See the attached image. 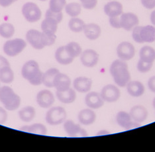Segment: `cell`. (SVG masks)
I'll return each instance as SVG.
<instances>
[{"instance_id":"83f0119b","label":"cell","mask_w":155,"mask_h":152,"mask_svg":"<svg viewBox=\"0 0 155 152\" xmlns=\"http://www.w3.org/2000/svg\"><path fill=\"white\" fill-rule=\"evenodd\" d=\"M18 116L21 121L30 122L33 121L36 116V110L32 106H26L19 111Z\"/></svg>"},{"instance_id":"f907efd6","label":"cell","mask_w":155,"mask_h":152,"mask_svg":"<svg viewBox=\"0 0 155 152\" xmlns=\"http://www.w3.org/2000/svg\"><path fill=\"white\" fill-rule=\"evenodd\" d=\"M39 1H41V2H46L47 0H39Z\"/></svg>"},{"instance_id":"f35d334b","label":"cell","mask_w":155,"mask_h":152,"mask_svg":"<svg viewBox=\"0 0 155 152\" xmlns=\"http://www.w3.org/2000/svg\"><path fill=\"white\" fill-rule=\"evenodd\" d=\"M82 6L86 9H93L97 5V0H80Z\"/></svg>"},{"instance_id":"e575fe53","label":"cell","mask_w":155,"mask_h":152,"mask_svg":"<svg viewBox=\"0 0 155 152\" xmlns=\"http://www.w3.org/2000/svg\"><path fill=\"white\" fill-rule=\"evenodd\" d=\"M65 47L70 55L74 58L78 57L82 52V47H80V45L78 43H77L76 42H69L68 44H67L65 46Z\"/></svg>"},{"instance_id":"816d5d0a","label":"cell","mask_w":155,"mask_h":152,"mask_svg":"<svg viewBox=\"0 0 155 152\" xmlns=\"http://www.w3.org/2000/svg\"><path fill=\"white\" fill-rule=\"evenodd\" d=\"M0 83H1V82H0ZM0 87H1V86H0Z\"/></svg>"},{"instance_id":"8992f818","label":"cell","mask_w":155,"mask_h":152,"mask_svg":"<svg viewBox=\"0 0 155 152\" xmlns=\"http://www.w3.org/2000/svg\"><path fill=\"white\" fill-rule=\"evenodd\" d=\"M67 113L65 109L62 107H53L49 108L46 112L45 120L48 125L57 126L66 121Z\"/></svg>"},{"instance_id":"5b68a950","label":"cell","mask_w":155,"mask_h":152,"mask_svg":"<svg viewBox=\"0 0 155 152\" xmlns=\"http://www.w3.org/2000/svg\"><path fill=\"white\" fill-rule=\"evenodd\" d=\"M27 47V42L22 38H17L7 40L3 46V51L9 57H15Z\"/></svg>"},{"instance_id":"52a82bcc","label":"cell","mask_w":155,"mask_h":152,"mask_svg":"<svg viewBox=\"0 0 155 152\" xmlns=\"http://www.w3.org/2000/svg\"><path fill=\"white\" fill-rule=\"evenodd\" d=\"M21 12L24 18L29 23L37 22L42 17V12L39 7L33 2L25 3L22 7Z\"/></svg>"},{"instance_id":"7dc6e473","label":"cell","mask_w":155,"mask_h":152,"mask_svg":"<svg viewBox=\"0 0 155 152\" xmlns=\"http://www.w3.org/2000/svg\"><path fill=\"white\" fill-rule=\"evenodd\" d=\"M110 134V133L107 132V130H102L97 133V136H105V135H107V134Z\"/></svg>"},{"instance_id":"b9f144b4","label":"cell","mask_w":155,"mask_h":152,"mask_svg":"<svg viewBox=\"0 0 155 152\" xmlns=\"http://www.w3.org/2000/svg\"><path fill=\"white\" fill-rule=\"evenodd\" d=\"M110 24L111 27L115 28V29H121L120 17H119V16L110 17Z\"/></svg>"},{"instance_id":"9a60e30c","label":"cell","mask_w":155,"mask_h":152,"mask_svg":"<svg viewBox=\"0 0 155 152\" xmlns=\"http://www.w3.org/2000/svg\"><path fill=\"white\" fill-rule=\"evenodd\" d=\"M85 103L90 108L97 109L104 105V101L100 93L91 91L86 95Z\"/></svg>"},{"instance_id":"681fc988","label":"cell","mask_w":155,"mask_h":152,"mask_svg":"<svg viewBox=\"0 0 155 152\" xmlns=\"http://www.w3.org/2000/svg\"><path fill=\"white\" fill-rule=\"evenodd\" d=\"M153 107H154V109H155V97H154V99H153Z\"/></svg>"},{"instance_id":"3957f363","label":"cell","mask_w":155,"mask_h":152,"mask_svg":"<svg viewBox=\"0 0 155 152\" xmlns=\"http://www.w3.org/2000/svg\"><path fill=\"white\" fill-rule=\"evenodd\" d=\"M43 73L38 63L34 60L27 61L22 66V77L32 86H38L42 84Z\"/></svg>"},{"instance_id":"ffe728a7","label":"cell","mask_w":155,"mask_h":152,"mask_svg":"<svg viewBox=\"0 0 155 152\" xmlns=\"http://www.w3.org/2000/svg\"><path fill=\"white\" fill-rule=\"evenodd\" d=\"M54 57L56 62L62 65H68L74 60L66 50L65 46H62L56 49Z\"/></svg>"},{"instance_id":"c3c4849f","label":"cell","mask_w":155,"mask_h":152,"mask_svg":"<svg viewBox=\"0 0 155 152\" xmlns=\"http://www.w3.org/2000/svg\"><path fill=\"white\" fill-rule=\"evenodd\" d=\"M150 21L152 24L155 26V10H154L150 14Z\"/></svg>"},{"instance_id":"ac0fdd59","label":"cell","mask_w":155,"mask_h":152,"mask_svg":"<svg viewBox=\"0 0 155 152\" xmlns=\"http://www.w3.org/2000/svg\"><path fill=\"white\" fill-rule=\"evenodd\" d=\"M78 119L80 124L85 126L92 125L96 120V115L91 108H85L81 110L78 115Z\"/></svg>"},{"instance_id":"8d00e7d4","label":"cell","mask_w":155,"mask_h":152,"mask_svg":"<svg viewBox=\"0 0 155 152\" xmlns=\"http://www.w3.org/2000/svg\"><path fill=\"white\" fill-rule=\"evenodd\" d=\"M153 63H149L144 62L141 60H139L137 63V70L141 73H146L149 71L152 68Z\"/></svg>"},{"instance_id":"d4e9b609","label":"cell","mask_w":155,"mask_h":152,"mask_svg":"<svg viewBox=\"0 0 155 152\" xmlns=\"http://www.w3.org/2000/svg\"><path fill=\"white\" fill-rule=\"evenodd\" d=\"M20 130L28 133L46 136L47 134V128L43 124L35 123L31 125H27L21 127Z\"/></svg>"},{"instance_id":"44dd1931","label":"cell","mask_w":155,"mask_h":152,"mask_svg":"<svg viewBox=\"0 0 155 152\" xmlns=\"http://www.w3.org/2000/svg\"><path fill=\"white\" fill-rule=\"evenodd\" d=\"M104 12L105 15L110 17H118L123 13V5L117 1L110 2L105 5Z\"/></svg>"},{"instance_id":"1f68e13d","label":"cell","mask_w":155,"mask_h":152,"mask_svg":"<svg viewBox=\"0 0 155 152\" xmlns=\"http://www.w3.org/2000/svg\"><path fill=\"white\" fill-rule=\"evenodd\" d=\"M15 33V29L13 24L9 23H3L0 24V36L9 39L11 38Z\"/></svg>"},{"instance_id":"7c38bea8","label":"cell","mask_w":155,"mask_h":152,"mask_svg":"<svg viewBox=\"0 0 155 152\" xmlns=\"http://www.w3.org/2000/svg\"><path fill=\"white\" fill-rule=\"evenodd\" d=\"M80 61L85 67L93 68L99 61V54L92 49H87L81 54Z\"/></svg>"},{"instance_id":"7a4b0ae2","label":"cell","mask_w":155,"mask_h":152,"mask_svg":"<svg viewBox=\"0 0 155 152\" xmlns=\"http://www.w3.org/2000/svg\"><path fill=\"white\" fill-rule=\"evenodd\" d=\"M110 71L115 83L119 87H125L131 81L127 63L121 59L116 60L111 63Z\"/></svg>"},{"instance_id":"d6986e66","label":"cell","mask_w":155,"mask_h":152,"mask_svg":"<svg viewBox=\"0 0 155 152\" xmlns=\"http://www.w3.org/2000/svg\"><path fill=\"white\" fill-rule=\"evenodd\" d=\"M133 121L142 123L146 121L148 116L147 108L142 105H136L131 109L129 112Z\"/></svg>"},{"instance_id":"ee69618b","label":"cell","mask_w":155,"mask_h":152,"mask_svg":"<svg viewBox=\"0 0 155 152\" xmlns=\"http://www.w3.org/2000/svg\"><path fill=\"white\" fill-rule=\"evenodd\" d=\"M17 1L18 0H0V6L2 8H8Z\"/></svg>"},{"instance_id":"d590c367","label":"cell","mask_w":155,"mask_h":152,"mask_svg":"<svg viewBox=\"0 0 155 152\" xmlns=\"http://www.w3.org/2000/svg\"><path fill=\"white\" fill-rule=\"evenodd\" d=\"M66 5V0H50L49 9L55 13H60L65 8Z\"/></svg>"},{"instance_id":"8fae6325","label":"cell","mask_w":155,"mask_h":152,"mask_svg":"<svg viewBox=\"0 0 155 152\" xmlns=\"http://www.w3.org/2000/svg\"><path fill=\"white\" fill-rule=\"evenodd\" d=\"M101 96L104 101L113 102L117 101L120 97V91L114 85H107L102 88Z\"/></svg>"},{"instance_id":"f546056e","label":"cell","mask_w":155,"mask_h":152,"mask_svg":"<svg viewBox=\"0 0 155 152\" xmlns=\"http://www.w3.org/2000/svg\"><path fill=\"white\" fill-rule=\"evenodd\" d=\"M15 79V74L10 66L0 70V82L5 84L12 83Z\"/></svg>"},{"instance_id":"d6a6232c","label":"cell","mask_w":155,"mask_h":152,"mask_svg":"<svg viewBox=\"0 0 155 152\" xmlns=\"http://www.w3.org/2000/svg\"><path fill=\"white\" fill-rule=\"evenodd\" d=\"M85 24L83 20L78 17H72L68 22V27L70 30L74 33H80L84 30Z\"/></svg>"},{"instance_id":"74e56055","label":"cell","mask_w":155,"mask_h":152,"mask_svg":"<svg viewBox=\"0 0 155 152\" xmlns=\"http://www.w3.org/2000/svg\"><path fill=\"white\" fill-rule=\"evenodd\" d=\"M45 17H51V18L54 19V20L57 21L58 23H60L63 19V14L62 12H60V13L53 12L48 9L47 10V11H46Z\"/></svg>"},{"instance_id":"7402d4cb","label":"cell","mask_w":155,"mask_h":152,"mask_svg":"<svg viewBox=\"0 0 155 152\" xmlns=\"http://www.w3.org/2000/svg\"><path fill=\"white\" fill-rule=\"evenodd\" d=\"M83 31L86 38L90 40H95L97 39L100 37L101 33L100 27L95 23L85 24Z\"/></svg>"},{"instance_id":"30bf717a","label":"cell","mask_w":155,"mask_h":152,"mask_svg":"<svg viewBox=\"0 0 155 152\" xmlns=\"http://www.w3.org/2000/svg\"><path fill=\"white\" fill-rule=\"evenodd\" d=\"M116 121L119 126L127 130L140 126V123L133 121L129 113L125 111H120L117 113Z\"/></svg>"},{"instance_id":"484cf974","label":"cell","mask_w":155,"mask_h":152,"mask_svg":"<svg viewBox=\"0 0 155 152\" xmlns=\"http://www.w3.org/2000/svg\"><path fill=\"white\" fill-rule=\"evenodd\" d=\"M127 90L130 95L138 97L144 93V87L142 83L138 81H130L126 86Z\"/></svg>"},{"instance_id":"bcb514c9","label":"cell","mask_w":155,"mask_h":152,"mask_svg":"<svg viewBox=\"0 0 155 152\" xmlns=\"http://www.w3.org/2000/svg\"><path fill=\"white\" fill-rule=\"evenodd\" d=\"M8 66H10L8 60L4 56L0 55V70Z\"/></svg>"},{"instance_id":"f6af8a7d","label":"cell","mask_w":155,"mask_h":152,"mask_svg":"<svg viewBox=\"0 0 155 152\" xmlns=\"http://www.w3.org/2000/svg\"><path fill=\"white\" fill-rule=\"evenodd\" d=\"M148 87L151 91L155 93V76L151 77L148 81Z\"/></svg>"},{"instance_id":"4fadbf2b","label":"cell","mask_w":155,"mask_h":152,"mask_svg":"<svg viewBox=\"0 0 155 152\" xmlns=\"http://www.w3.org/2000/svg\"><path fill=\"white\" fill-rule=\"evenodd\" d=\"M64 129L68 136H87V133L79 125L76 124L71 120H68L64 122Z\"/></svg>"},{"instance_id":"6da1fadb","label":"cell","mask_w":155,"mask_h":152,"mask_svg":"<svg viewBox=\"0 0 155 152\" xmlns=\"http://www.w3.org/2000/svg\"><path fill=\"white\" fill-rule=\"evenodd\" d=\"M25 37L28 43L36 50H42L46 47L52 46L56 39V34H47L36 29L28 31Z\"/></svg>"},{"instance_id":"ba28073f","label":"cell","mask_w":155,"mask_h":152,"mask_svg":"<svg viewBox=\"0 0 155 152\" xmlns=\"http://www.w3.org/2000/svg\"><path fill=\"white\" fill-rule=\"evenodd\" d=\"M36 101L40 107L49 108L53 105L55 98L53 93L50 90L43 89L38 92L36 97Z\"/></svg>"},{"instance_id":"2e32d148","label":"cell","mask_w":155,"mask_h":152,"mask_svg":"<svg viewBox=\"0 0 155 152\" xmlns=\"http://www.w3.org/2000/svg\"><path fill=\"white\" fill-rule=\"evenodd\" d=\"M92 86V80L89 77H78L74 80L73 87L76 91L80 93H87Z\"/></svg>"},{"instance_id":"f1b7e54d","label":"cell","mask_w":155,"mask_h":152,"mask_svg":"<svg viewBox=\"0 0 155 152\" xmlns=\"http://www.w3.org/2000/svg\"><path fill=\"white\" fill-rule=\"evenodd\" d=\"M59 72V70L54 68L47 70L43 73L42 84H43L45 87L48 88L54 87V77Z\"/></svg>"},{"instance_id":"7bdbcfd3","label":"cell","mask_w":155,"mask_h":152,"mask_svg":"<svg viewBox=\"0 0 155 152\" xmlns=\"http://www.w3.org/2000/svg\"><path fill=\"white\" fill-rule=\"evenodd\" d=\"M142 5L148 9L155 8V0H141Z\"/></svg>"},{"instance_id":"277c9868","label":"cell","mask_w":155,"mask_h":152,"mask_svg":"<svg viewBox=\"0 0 155 152\" xmlns=\"http://www.w3.org/2000/svg\"><path fill=\"white\" fill-rule=\"evenodd\" d=\"M0 102L7 111H14L19 108L21 99L11 87L4 86L0 87Z\"/></svg>"},{"instance_id":"836d02e7","label":"cell","mask_w":155,"mask_h":152,"mask_svg":"<svg viewBox=\"0 0 155 152\" xmlns=\"http://www.w3.org/2000/svg\"><path fill=\"white\" fill-rule=\"evenodd\" d=\"M65 11L68 15L72 17L78 16L82 11V6L78 3L72 2L66 4L65 6Z\"/></svg>"},{"instance_id":"4316f807","label":"cell","mask_w":155,"mask_h":152,"mask_svg":"<svg viewBox=\"0 0 155 152\" xmlns=\"http://www.w3.org/2000/svg\"><path fill=\"white\" fill-rule=\"evenodd\" d=\"M58 23L51 17H45L41 23V30L45 33L55 34L58 29Z\"/></svg>"},{"instance_id":"5bb4252c","label":"cell","mask_w":155,"mask_h":152,"mask_svg":"<svg viewBox=\"0 0 155 152\" xmlns=\"http://www.w3.org/2000/svg\"><path fill=\"white\" fill-rule=\"evenodd\" d=\"M121 28L129 31L139 24V18L135 14L133 13H122L120 17Z\"/></svg>"},{"instance_id":"e0dca14e","label":"cell","mask_w":155,"mask_h":152,"mask_svg":"<svg viewBox=\"0 0 155 152\" xmlns=\"http://www.w3.org/2000/svg\"><path fill=\"white\" fill-rule=\"evenodd\" d=\"M71 79L64 73L59 72L54 79V87L57 91H64L70 88Z\"/></svg>"},{"instance_id":"cb8c5ba5","label":"cell","mask_w":155,"mask_h":152,"mask_svg":"<svg viewBox=\"0 0 155 152\" xmlns=\"http://www.w3.org/2000/svg\"><path fill=\"white\" fill-rule=\"evenodd\" d=\"M140 38L143 43L153 42L155 40V27L152 25L140 26Z\"/></svg>"},{"instance_id":"ab89813d","label":"cell","mask_w":155,"mask_h":152,"mask_svg":"<svg viewBox=\"0 0 155 152\" xmlns=\"http://www.w3.org/2000/svg\"><path fill=\"white\" fill-rule=\"evenodd\" d=\"M8 119V114L7 110L2 107H0V125H4Z\"/></svg>"},{"instance_id":"9c48e42d","label":"cell","mask_w":155,"mask_h":152,"mask_svg":"<svg viewBox=\"0 0 155 152\" xmlns=\"http://www.w3.org/2000/svg\"><path fill=\"white\" fill-rule=\"evenodd\" d=\"M135 54V47L129 42H121L117 48V54L118 57L123 61L130 60L134 57Z\"/></svg>"},{"instance_id":"60d3db41","label":"cell","mask_w":155,"mask_h":152,"mask_svg":"<svg viewBox=\"0 0 155 152\" xmlns=\"http://www.w3.org/2000/svg\"><path fill=\"white\" fill-rule=\"evenodd\" d=\"M132 37L133 40L137 43H143L140 38V26H136L133 28Z\"/></svg>"},{"instance_id":"4dcf8cb0","label":"cell","mask_w":155,"mask_h":152,"mask_svg":"<svg viewBox=\"0 0 155 152\" xmlns=\"http://www.w3.org/2000/svg\"><path fill=\"white\" fill-rule=\"evenodd\" d=\"M139 56L140 60H141L149 63H153L155 60V50L149 46H144L140 49Z\"/></svg>"},{"instance_id":"603a6c76","label":"cell","mask_w":155,"mask_h":152,"mask_svg":"<svg viewBox=\"0 0 155 152\" xmlns=\"http://www.w3.org/2000/svg\"><path fill=\"white\" fill-rule=\"evenodd\" d=\"M56 96L58 101L64 104H70L74 102L76 99V93L74 89L69 88L64 91H56Z\"/></svg>"}]
</instances>
